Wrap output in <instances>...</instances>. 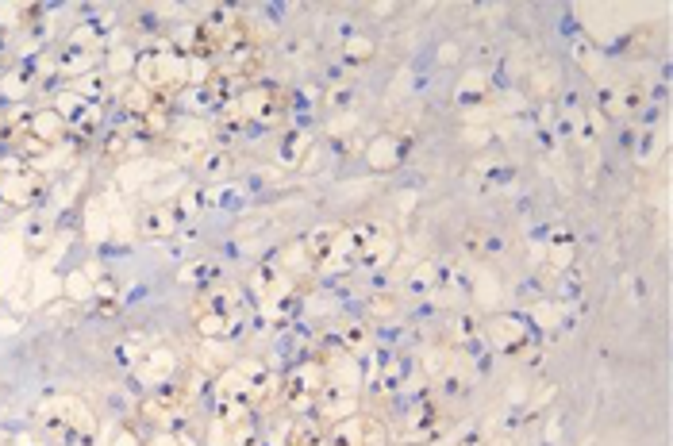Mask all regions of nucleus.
Listing matches in <instances>:
<instances>
[{
    "label": "nucleus",
    "mask_w": 673,
    "mask_h": 446,
    "mask_svg": "<svg viewBox=\"0 0 673 446\" xmlns=\"http://www.w3.org/2000/svg\"><path fill=\"white\" fill-rule=\"evenodd\" d=\"M208 74H212V66H193L189 54H177V50L170 47L147 50V54H139V62H135V81L154 89V93H162V97H166L170 89L189 85V81L204 85Z\"/></svg>",
    "instance_id": "obj_1"
},
{
    "label": "nucleus",
    "mask_w": 673,
    "mask_h": 446,
    "mask_svg": "<svg viewBox=\"0 0 673 446\" xmlns=\"http://www.w3.org/2000/svg\"><path fill=\"white\" fill-rule=\"evenodd\" d=\"M39 427L47 431L54 443L81 446L97 435V420L89 416V408L77 397H50L39 408Z\"/></svg>",
    "instance_id": "obj_2"
},
{
    "label": "nucleus",
    "mask_w": 673,
    "mask_h": 446,
    "mask_svg": "<svg viewBox=\"0 0 673 446\" xmlns=\"http://www.w3.org/2000/svg\"><path fill=\"white\" fill-rule=\"evenodd\" d=\"M347 247H350V262H362V266H385L397 250V235L385 220H358L354 227H347Z\"/></svg>",
    "instance_id": "obj_3"
},
{
    "label": "nucleus",
    "mask_w": 673,
    "mask_h": 446,
    "mask_svg": "<svg viewBox=\"0 0 673 446\" xmlns=\"http://www.w3.org/2000/svg\"><path fill=\"white\" fill-rule=\"evenodd\" d=\"M324 385H327V373L320 358L300 362L289 377H281V397H277V404H281L285 412H293V416H308V412H316V397L324 393Z\"/></svg>",
    "instance_id": "obj_4"
},
{
    "label": "nucleus",
    "mask_w": 673,
    "mask_h": 446,
    "mask_svg": "<svg viewBox=\"0 0 673 446\" xmlns=\"http://www.w3.org/2000/svg\"><path fill=\"white\" fill-rule=\"evenodd\" d=\"M193 389L189 385H162L154 397L143 400V408H139V416L150 423V427H158V431H174L177 423L189 420V408H193Z\"/></svg>",
    "instance_id": "obj_5"
},
{
    "label": "nucleus",
    "mask_w": 673,
    "mask_h": 446,
    "mask_svg": "<svg viewBox=\"0 0 673 446\" xmlns=\"http://www.w3.org/2000/svg\"><path fill=\"white\" fill-rule=\"evenodd\" d=\"M304 247H308V258H312V266L320 273H339L350 266L347 227L324 223V227H316V231L304 239Z\"/></svg>",
    "instance_id": "obj_6"
},
{
    "label": "nucleus",
    "mask_w": 673,
    "mask_h": 446,
    "mask_svg": "<svg viewBox=\"0 0 673 446\" xmlns=\"http://www.w3.org/2000/svg\"><path fill=\"white\" fill-rule=\"evenodd\" d=\"M239 112H243V120L254 127H274L285 120V93H277L274 85H250L247 93H239Z\"/></svg>",
    "instance_id": "obj_7"
},
{
    "label": "nucleus",
    "mask_w": 673,
    "mask_h": 446,
    "mask_svg": "<svg viewBox=\"0 0 673 446\" xmlns=\"http://www.w3.org/2000/svg\"><path fill=\"white\" fill-rule=\"evenodd\" d=\"M193 312H212V316H224L235 327L247 323V293L231 281H220V285H208L200 289L197 300H193Z\"/></svg>",
    "instance_id": "obj_8"
},
{
    "label": "nucleus",
    "mask_w": 673,
    "mask_h": 446,
    "mask_svg": "<svg viewBox=\"0 0 673 446\" xmlns=\"http://www.w3.org/2000/svg\"><path fill=\"white\" fill-rule=\"evenodd\" d=\"M327 446H389V431L374 416H350V420L331 423Z\"/></svg>",
    "instance_id": "obj_9"
},
{
    "label": "nucleus",
    "mask_w": 673,
    "mask_h": 446,
    "mask_svg": "<svg viewBox=\"0 0 673 446\" xmlns=\"http://www.w3.org/2000/svg\"><path fill=\"white\" fill-rule=\"evenodd\" d=\"M250 293L258 297V304H262L266 312L285 308V304H293V277H285L274 262H262L258 270L250 273Z\"/></svg>",
    "instance_id": "obj_10"
},
{
    "label": "nucleus",
    "mask_w": 673,
    "mask_h": 446,
    "mask_svg": "<svg viewBox=\"0 0 673 446\" xmlns=\"http://www.w3.org/2000/svg\"><path fill=\"white\" fill-rule=\"evenodd\" d=\"M447 412L439 408V404H431V400H420L408 416H404V427H400V439L412 446H424L431 439H439L443 431H447Z\"/></svg>",
    "instance_id": "obj_11"
},
{
    "label": "nucleus",
    "mask_w": 673,
    "mask_h": 446,
    "mask_svg": "<svg viewBox=\"0 0 673 446\" xmlns=\"http://www.w3.org/2000/svg\"><path fill=\"white\" fill-rule=\"evenodd\" d=\"M43 193V177L35 170H4L0 174V200H8L12 208H24Z\"/></svg>",
    "instance_id": "obj_12"
},
{
    "label": "nucleus",
    "mask_w": 673,
    "mask_h": 446,
    "mask_svg": "<svg viewBox=\"0 0 673 446\" xmlns=\"http://www.w3.org/2000/svg\"><path fill=\"white\" fill-rule=\"evenodd\" d=\"M358 416V393H347V389H335V385H324V393L316 397V420L320 423H339Z\"/></svg>",
    "instance_id": "obj_13"
},
{
    "label": "nucleus",
    "mask_w": 673,
    "mask_h": 446,
    "mask_svg": "<svg viewBox=\"0 0 673 446\" xmlns=\"http://www.w3.org/2000/svg\"><path fill=\"white\" fill-rule=\"evenodd\" d=\"M120 104H124L127 116H135V120H147L150 112H170V100L162 97V93H154V89H147V85H139V81L124 85Z\"/></svg>",
    "instance_id": "obj_14"
},
{
    "label": "nucleus",
    "mask_w": 673,
    "mask_h": 446,
    "mask_svg": "<svg viewBox=\"0 0 673 446\" xmlns=\"http://www.w3.org/2000/svg\"><path fill=\"white\" fill-rule=\"evenodd\" d=\"M485 335H489V343L504 354H516V350H524L527 343V323L516 320V316H497V320L485 323Z\"/></svg>",
    "instance_id": "obj_15"
},
{
    "label": "nucleus",
    "mask_w": 673,
    "mask_h": 446,
    "mask_svg": "<svg viewBox=\"0 0 673 446\" xmlns=\"http://www.w3.org/2000/svg\"><path fill=\"white\" fill-rule=\"evenodd\" d=\"M177 227H181V208L177 204H150L143 212V220H139V231L150 235V239H166V235H174Z\"/></svg>",
    "instance_id": "obj_16"
},
{
    "label": "nucleus",
    "mask_w": 673,
    "mask_h": 446,
    "mask_svg": "<svg viewBox=\"0 0 673 446\" xmlns=\"http://www.w3.org/2000/svg\"><path fill=\"white\" fill-rule=\"evenodd\" d=\"M58 116L66 120V127H77V131H89L97 127L100 120V108L93 100L77 97V93H66V100H58Z\"/></svg>",
    "instance_id": "obj_17"
},
{
    "label": "nucleus",
    "mask_w": 673,
    "mask_h": 446,
    "mask_svg": "<svg viewBox=\"0 0 673 446\" xmlns=\"http://www.w3.org/2000/svg\"><path fill=\"white\" fill-rule=\"evenodd\" d=\"M274 266L285 277H308V273H316V266H312V258H308V247H304V239H293V243H285V247L277 250Z\"/></svg>",
    "instance_id": "obj_18"
},
{
    "label": "nucleus",
    "mask_w": 673,
    "mask_h": 446,
    "mask_svg": "<svg viewBox=\"0 0 673 446\" xmlns=\"http://www.w3.org/2000/svg\"><path fill=\"white\" fill-rule=\"evenodd\" d=\"M70 127L66 120L58 116V112H35L31 120H27V139H35V143H43V147H54V143H62V135H66Z\"/></svg>",
    "instance_id": "obj_19"
},
{
    "label": "nucleus",
    "mask_w": 673,
    "mask_h": 446,
    "mask_svg": "<svg viewBox=\"0 0 673 446\" xmlns=\"http://www.w3.org/2000/svg\"><path fill=\"white\" fill-rule=\"evenodd\" d=\"M404 377H408V362H404V358H397V354H385L381 373L374 377V389L381 393V397L400 393V389H404Z\"/></svg>",
    "instance_id": "obj_20"
},
{
    "label": "nucleus",
    "mask_w": 673,
    "mask_h": 446,
    "mask_svg": "<svg viewBox=\"0 0 673 446\" xmlns=\"http://www.w3.org/2000/svg\"><path fill=\"white\" fill-rule=\"evenodd\" d=\"M435 281H439L435 262H420V266H412L408 277H404V293H408V297H427V293L435 289Z\"/></svg>",
    "instance_id": "obj_21"
},
{
    "label": "nucleus",
    "mask_w": 673,
    "mask_h": 446,
    "mask_svg": "<svg viewBox=\"0 0 673 446\" xmlns=\"http://www.w3.org/2000/svg\"><path fill=\"white\" fill-rule=\"evenodd\" d=\"M93 58H97V50H85V47H62V54H58V70L66 77H85V70L93 66Z\"/></svg>",
    "instance_id": "obj_22"
},
{
    "label": "nucleus",
    "mask_w": 673,
    "mask_h": 446,
    "mask_svg": "<svg viewBox=\"0 0 673 446\" xmlns=\"http://www.w3.org/2000/svg\"><path fill=\"white\" fill-rule=\"evenodd\" d=\"M285 446H327V431L320 420H297L289 427Z\"/></svg>",
    "instance_id": "obj_23"
},
{
    "label": "nucleus",
    "mask_w": 673,
    "mask_h": 446,
    "mask_svg": "<svg viewBox=\"0 0 673 446\" xmlns=\"http://www.w3.org/2000/svg\"><path fill=\"white\" fill-rule=\"evenodd\" d=\"M643 104V93L639 89H604V112L608 116H627V112H635Z\"/></svg>",
    "instance_id": "obj_24"
},
{
    "label": "nucleus",
    "mask_w": 673,
    "mask_h": 446,
    "mask_svg": "<svg viewBox=\"0 0 673 446\" xmlns=\"http://www.w3.org/2000/svg\"><path fill=\"white\" fill-rule=\"evenodd\" d=\"M339 347L347 350V354H366L370 350V323H358V320H347L339 327Z\"/></svg>",
    "instance_id": "obj_25"
},
{
    "label": "nucleus",
    "mask_w": 673,
    "mask_h": 446,
    "mask_svg": "<svg viewBox=\"0 0 673 446\" xmlns=\"http://www.w3.org/2000/svg\"><path fill=\"white\" fill-rule=\"evenodd\" d=\"M370 166L374 170H393L400 162V139H377V143H370Z\"/></svg>",
    "instance_id": "obj_26"
},
{
    "label": "nucleus",
    "mask_w": 673,
    "mask_h": 446,
    "mask_svg": "<svg viewBox=\"0 0 673 446\" xmlns=\"http://www.w3.org/2000/svg\"><path fill=\"white\" fill-rule=\"evenodd\" d=\"M462 247H466V254H470V258H485V254H493V250H497V239H493L485 227H470Z\"/></svg>",
    "instance_id": "obj_27"
},
{
    "label": "nucleus",
    "mask_w": 673,
    "mask_h": 446,
    "mask_svg": "<svg viewBox=\"0 0 673 446\" xmlns=\"http://www.w3.org/2000/svg\"><path fill=\"white\" fill-rule=\"evenodd\" d=\"M485 93H489V85H485V74H470L462 85H458V104H466V108H474V104H481L485 100Z\"/></svg>",
    "instance_id": "obj_28"
},
{
    "label": "nucleus",
    "mask_w": 673,
    "mask_h": 446,
    "mask_svg": "<svg viewBox=\"0 0 673 446\" xmlns=\"http://www.w3.org/2000/svg\"><path fill=\"white\" fill-rule=\"evenodd\" d=\"M570 258H574V239H570L566 231H558V235L550 239V266H554V270H566Z\"/></svg>",
    "instance_id": "obj_29"
},
{
    "label": "nucleus",
    "mask_w": 673,
    "mask_h": 446,
    "mask_svg": "<svg viewBox=\"0 0 673 446\" xmlns=\"http://www.w3.org/2000/svg\"><path fill=\"white\" fill-rule=\"evenodd\" d=\"M450 358H454V354H447L443 347H431V350L420 354V370H424L427 377H443L447 366H450Z\"/></svg>",
    "instance_id": "obj_30"
},
{
    "label": "nucleus",
    "mask_w": 673,
    "mask_h": 446,
    "mask_svg": "<svg viewBox=\"0 0 673 446\" xmlns=\"http://www.w3.org/2000/svg\"><path fill=\"white\" fill-rule=\"evenodd\" d=\"M531 89H535V97H547L550 89H558V66L539 62V66H535V81H531Z\"/></svg>",
    "instance_id": "obj_31"
},
{
    "label": "nucleus",
    "mask_w": 673,
    "mask_h": 446,
    "mask_svg": "<svg viewBox=\"0 0 673 446\" xmlns=\"http://www.w3.org/2000/svg\"><path fill=\"white\" fill-rule=\"evenodd\" d=\"M343 58L354 62V66H358V62H370V58H374V43H370V39H362V35H350L347 47H343Z\"/></svg>",
    "instance_id": "obj_32"
},
{
    "label": "nucleus",
    "mask_w": 673,
    "mask_h": 446,
    "mask_svg": "<svg viewBox=\"0 0 673 446\" xmlns=\"http://www.w3.org/2000/svg\"><path fill=\"white\" fill-rule=\"evenodd\" d=\"M200 170H204V174H208V177H224V174H231V154H224V150H216V154H204Z\"/></svg>",
    "instance_id": "obj_33"
},
{
    "label": "nucleus",
    "mask_w": 673,
    "mask_h": 446,
    "mask_svg": "<svg viewBox=\"0 0 673 446\" xmlns=\"http://www.w3.org/2000/svg\"><path fill=\"white\" fill-rule=\"evenodd\" d=\"M477 335H481V327H477L474 316H458L454 327H450V339H454V343H470V339H477Z\"/></svg>",
    "instance_id": "obj_34"
},
{
    "label": "nucleus",
    "mask_w": 673,
    "mask_h": 446,
    "mask_svg": "<svg viewBox=\"0 0 673 446\" xmlns=\"http://www.w3.org/2000/svg\"><path fill=\"white\" fill-rule=\"evenodd\" d=\"M127 147H131V131L116 127V131L108 135V143H104V154H108V158H120V154H127Z\"/></svg>",
    "instance_id": "obj_35"
},
{
    "label": "nucleus",
    "mask_w": 673,
    "mask_h": 446,
    "mask_svg": "<svg viewBox=\"0 0 673 446\" xmlns=\"http://www.w3.org/2000/svg\"><path fill=\"white\" fill-rule=\"evenodd\" d=\"M304 147H308V139H304L300 131H293V135H285V143H281V158H285V162H297Z\"/></svg>",
    "instance_id": "obj_36"
},
{
    "label": "nucleus",
    "mask_w": 673,
    "mask_h": 446,
    "mask_svg": "<svg viewBox=\"0 0 673 446\" xmlns=\"http://www.w3.org/2000/svg\"><path fill=\"white\" fill-rule=\"evenodd\" d=\"M93 297H97L100 312H116V281H100Z\"/></svg>",
    "instance_id": "obj_37"
},
{
    "label": "nucleus",
    "mask_w": 673,
    "mask_h": 446,
    "mask_svg": "<svg viewBox=\"0 0 673 446\" xmlns=\"http://www.w3.org/2000/svg\"><path fill=\"white\" fill-rule=\"evenodd\" d=\"M147 446H193L189 439H181L177 431H154V439Z\"/></svg>",
    "instance_id": "obj_38"
},
{
    "label": "nucleus",
    "mask_w": 673,
    "mask_h": 446,
    "mask_svg": "<svg viewBox=\"0 0 673 446\" xmlns=\"http://www.w3.org/2000/svg\"><path fill=\"white\" fill-rule=\"evenodd\" d=\"M389 312H393V300H389V297L370 300V316H389Z\"/></svg>",
    "instance_id": "obj_39"
},
{
    "label": "nucleus",
    "mask_w": 673,
    "mask_h": 446,
    "mask_svg": "<svg viewBox=\"0 0 673 446\" xmlns=\"http://www.w3.org/2000/svg\"><path fill=\"white\" fill-rule=\"evenodd\" d=\"M116 446H139V443H135V435H131V431H124V435L116 439Z\"/></svg>",
    "instance_id": "obj_40"
},
{
    "label": "nucleus",
    "mask_w": 673,
    "mask_h": 446,
    "mask_svg": "<svg viewBox=\"0 0 673 446\" xmlns=\"http://www.w3.org/2000/svg\"><path fill=\"white\" fill-rule=\"evenodd\" d=\"M458 446H485V439H481V435H470V439H462Z\"/></svg>",
    "instance_id": "obj_41"
},
{
    "label": "nucleus",
    "mask_w": 673,
    "mask_h": 446,
    "mask_svg": "<svg viewBox=\"0 0 673 446\" xmlns=\"http://www.w3.org/2000/svg\"><path fill=\"white\" fill-rule=\"evenodd\" d=\"M404 446H412V443H404Z\"/></svg>",
    "instance_id": "obj_42"
}]
</instances>
